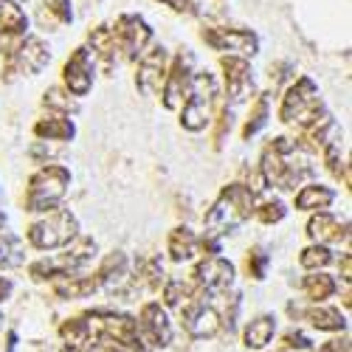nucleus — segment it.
<instances>
[{
  "label": "nucleus",
  "instance_id": "nucleus-21",
  "mask_svg": "<svg viewBox=\"0 0 352 352\" xmlns=\"http://www.w3.org/2000/svg\"><path fill=\"white\" fill-rule=\"evenodd\" d=\"M56 290V296H63V299H82V296H91L94 290H102V279L99 274L94 276H65L54 285Z\"/></svg>",
  "mask_w": 352,
  "mask_h": 352
},
{
  "label": "nucleus",
  "instance_id": "nucleus-33",
  "mask_svg": "<svg viewBox=\"0 0 352 352\" xmlns=\"http://www.w3.org/2000/svg\"><path fill=\"white\" fill-rule=\"evenodd\" d=\"M43 102H45V107H54V110H60V113H74L76 110V102L71 99V94L63 91V87H48Z\"/></svg>",
  "mask_w": 352,
  "mask_h": 352
},
{
  "label": "nucleus",
  "instance_id": "nucleus-10",
  "mask_svg": "<svg viewBox=\"0 0 352 352\" xmlns=\"http://www.w3.org/2000/svg\"><path fill=\"white\" fill-rule=\"evenodd\" d=\"M192 65H195V56L184 48L175 63L166 68V79H164V107L166 110H178L186 96H189V85H192Z\"/></svg>",
  "mask_w": 352,
  "mask_h": 352
},
{
  "label": "nucleus",
  "instance_id": "nucleus-40",
  "mask_svg": "<svg viewBox=\"0 0 352 352\" xmlns=\"http://www.w3.org/2000/svg\"><path fill=\"white\" fill-rule=\"evenodd\" d=\"M12 287H14V285H12V282H9L6 276H0V302H6V299H9Z\"/></svg>",
  "mask_w": 352,
  "mask_h": 352
},
{
  "label": "nucleus",
  "instance_id": "nucleus-3",
  "mask_svg": "<svg viewBox=\"0 0 352 352\" xmlns=\"http://www.w3.org/2000/svg\"><path fill=\"white\" fill-rule=\"evenodd\" d=\"M279 116H282L285 124L299 127V133H302V130H307L310 124L321 122V119H324V116H330V113H327L324 102H321V96H318L316 82L307 79V76H302V79L285 94Z\"/></svg>",
  "mask_w": 352,
  "mask_h": 352
},
{
  "label": "nucleus",
  "instance_id": "nucleus-26",
  "mask_svg": "<svg viewBox=\"0 0 352 352\" xmlns=\"http://www.w3.org/2000/svg\"><path fill=\"white\" fill-rule=\"evenodd\" d=\"M197 237H195V231L186 228V226H178L172 234H169V256L175 262H184V259H192L197 254Z\"/></svg>",
  "mask_w": 352,
  "mask_h": 352
},
{
  "label": "nucleus",
  "instance_id": "nucleus-38",
  "mask_svg": "<svg viewBox=\"0 0 352 352\" xmlns=\"http://www.w3.org/2000/svg\"><path fill=\"white\" fill-rule=\"evenodd\" d=\"M318 352H349V338H333L321 346Z\"/></svg>",
  "mask_w": 352,
  "mask_h": 352
},
{
  "label": "nucleus",
  "instance_id": "nucleus-4",
  "mask_svg": "<svg viewBox=\"0 0 352 352\" xmlns=\"http://www.w3.org/2000/svg\"><path fill=\"white\" fill-rule=\"evenodd\" d=\"M71 186V172L60 164H48L43 166L32 181H28L25 192V209L28 212H51L56 209V203L65 197Z\"/></svg>",
  "mask_w": 352,
  "mask_h": 352
},
{
  "label": "nucleus",
  "instance_id": "nucleus-30",
  "mask_svg": "<svg viewBox=\"0 0 352 352\" xmlns=\"http://www.w3.org/2000/svg\"><path fill=\"white\" fill-rule=\"evenodd\" d=\"M195 290L197 287L189 279H169L166 287H164V302L172 305V307H181V305H186L195 296Z\"/></svg>",
  "mask_w": 352,
  "mask_h": 352
},
{
  "label": "nucleus",
  "instance_id": "nucleus-34",
  "mask_svg": "<svg viewBox=\"0 0 352 352\" xmlns=\"http://www.w3.org/2000/svg\"><path fill=\"white\" fill-rule=\"evenodd\" d=\"M285 203L282 200H265V203H262V206L256 209V217L262 220V223H265V226H271V223H279L282 217H285Z\"/></svg>",
  "mask_w": 352,
  "mask_h": 352
},
{
  "label": "nucleus",
  "instance_id": "nucleus-1",
  "mask_svg": "<svg viewBox=\"0 0 352 352\" xmlns=\"http://www.w3.org/2000/svg\"><path fill=\"white\" fill-rule=\"evenodd\" d=\"M262 178L271 186L279 189H296L302 181H307L313 175L310 155L302 150V144L290 138H274L265 153H262Z\"/></svg>",
  "mask_w": 352,
  "mask_h": 352
},
{
  "label": "nucleus",
  "instance_id": "nucleus-31",
  "mask_svg": "<svg viewBox=\"0 0 352 352\" xmlns=\"http://www.w3.org/2000/svg\"><path fill=\"white\" fill-rule=\"evenodd\" d=\"M268 113H271V102H268L265 94H262V96L256 99L254 110H251V119H248V124H245V130H243V138H251V135H256L262 127H265V124H268Z\"/></svg>",
  "mask_w": 352,
  "mask_h": 352
},
{
  "label": "nucleus",
  "instance_id": "nucleus-2",
  "mask_svg": "<svg viewBox=\"0 0 352 352\" xmlns=\"http://www.w3.org/2000/svg\"><path fill=\"white\" fill-rule=\"evenodd\" d=\"M254 212V189L245 184H231L220 192V197L212 203V209L206 212V240H220L223 234H231L234 228H240Z\"/></svg>",
  "mask_w": 352,
  "mask_h": 352
},
{
  "label": "nucleus",
  "instance_id": "nucleus-28",
  "mask_svg": "<svg viewBox=\"0 0 352 352\" xmlns=\"http://www.w3.org/2000/svg\"><path fill=\"white\" fill-rule=\"evenodd\" d=\"M307 318L313 321V327H318V330H327V333H336V330H346V318L341 316V310H336V307H327V305L310 307V310H307Z\"/></svg>",
  "mask_w": 352,
  "mask_h": 352
},
{
  "label": "nucleus",
  "instance_id": "nucleus-22",
  "mask_svg": "<svg viewBox=\"0 0 352 352\" xmlns=\"http://www.w3.org/2000/svg\"><path fill=\"white\" fill-rule=\"evenodd\" d=\"M34 135L43 141H71L76 135V127L65 116H51V119H40L34 124Z\"/></svg>",
  "mask_w": 352,
  "mask_h": 352
},
{
  "label": "nucleus",
  "instance_id": "nucleus-20",
  "mask_svg": "<svg viewBox=\"0 0 352 352\" xmlns=\"http://www.w3.org/2000/svg\"><path fill=\"white\" fill-rule=\"evenodd\" d=\"M91 48H94V54L99 56L107 68H113L116 63H119V56H122L119 40H116L110 25H96L94 28V32H91Z\"/></svg>",
  "mask_w": 352,
  "mask_h": 352
},
{
  "label": "nucleus",
  "instance_id": "nucleus-35",
  "mask_svg": "<svg viewBox=\"0 0 352 352\" xmlns=\"http://www.w3.org/2000/svg\"><path fill=\"white\" fill-rule=\"evenodd\" d=\"M268 262H271V256L265 254V251H251V256H248V274L254 276V279H265V274H268Z\"/></svg>",
  "mask_w": 352,
  "mask_h": 352
},
{
  "label": "nucleus",
  "instance_id": "nucleus-37",
  "mask_svg": "<svg viewBox=\"0 0 352 352\" xmlns=\"http://www.w3.org/2000/svg\"><path fill=\"white\" fill-rule=\"evenodd\" d=\"M161 3L169 6V9H175V12H184V14H192V12H195L192 0H161Z\"/></svg>",
  "mask_w": 352,
  "mask_h": 352
},
{
  "label": "nucleus",
  "instance_id": "nucleus-15",
  "mask_svg": "<svg viewBox=\"0 0 352 352\" xmlns=\"http://www.w3.org/2000/svg\"><path fill=\"white\" fill-rule=\"evenodd\" d=\"M195 279V287L206 290V293H226L231 285H234V265L223 256H209L203 259L200 265L195 268L192 274Z\"/></svg>",
  "mask_w": 352,
  "mask_h": 352
},
{
  "label": "nucleus",
  "instance_id": "nucleus-16",
  "mask_svg": "<svg viewBox=\"0 0 352 352\" xmlns=\"http://www.w3.org/2000/svg\"><path fill=\"white\" fill-rule=\"evenodd\" d=\"M65 85H68V94L74 96H87L94 87V56L91 48H76L71 54V60L65 63Z\"/></svg>",
  "mask_w": 352,
  "mask_h": 352
},
{
  "label": "nucleus",
  "instance_id": "nucleus-8",
  "mask_svg": "<svg viewBox=\"0 0 352 352\" xmlns=\"http://www.w3.org/2000/svg\"><path fill=\"white\" fill-rule=\"evenodd\" d=\"M96 254V243L91 237H79L74 240V245L56 256H45L32 265V276L34 279H48V276H74L76 271L87 268L94 262Z\"/></svg>",
  "mask_w": 352,
  "mask_h": 352
},
{
  "label": "nucleus",
  "instance_id": "nucleus-18",
  "mask_svg": "<svg viewBox=\"0 0 352 352\" xmlns=\"http://www.w3.org/2000/svg\"><path fill=\"white\" fill-rule=\"evenodd\" d=\"M223 71H226V85H228L231 104L245 102L254 94V71H251L248 60H240V56H226Z\"/></svg>",
  "mask_w": 352,
  "mask_h": 352
},
{
  "label": "nucleus",
  "instance_id": "nucleus-7",
  "mask_svg": "<svg viewBox=\"0 0 352 352\" xmlns=\"http://www.w3.org/2000/svg\"><path fill=\"white\" fill-rule=\"evenodd\" d=\"M87 321H91V327L116 341L119 346H124L127 352H150V346H146L141 330H138V321L124 316V313H113V310H99V313H87L85 316Z\"/></svg>",
  "mask_w": 352,
  "mask_h": 352
},
{
  "label": "nucleus",
  "instance_id": "nucleus-23",
  "mask_svg": "<svg viewBox=\"0 0 352 352\" xmlns=\"http://www.w3.org/2000/svg\"><path fill=\"white\" fill-rule=\"evenodd\" d=\"M336 200V192L330 189V186H321V184H310V186H305L299 195H296V209H302V212H324L330 203Z\"/></svg>",
  "mask_w": 352,
  "mask_h": 352
},
{
  "label": "nucleus",
  "instance_id": "nucleus-36",
  "mask_svg": "<svg viewBox=\"0 0 352 352\" xmlns=\"http://www.w3.org/2000/svg\"><path fill=\"white\" fill-rule=\"evenodd\" d=\"M285 346H290V349H307L310 346V338L305 333H299V330H290L285 336Z\"/></svg>",
  "mask_w": 352,
  "mask_h": 352
},
{
  "label": "nucleus",
  "instance_id": "nucleus-9",
  "mask_svg": "<svg viewBox=\"0 0 352 352\" xmlns=\"http://www.w3.org/2000/svg\"><path fill=\"white\" fill-rule=\"evenodd\" d=\"M206 45H212L214 51H228V56H254L259 51V37L248 28H228V25H212L203 32Z\"/></svg>",
  "mask_w": 352,
  "mask_h": 352
},
{
  "label": "nucleus",
  "instance_id": "nucleus-6",
  "mask_svg": "<svg viewBox=\"0 0 352 352\" xmlns=\"http://www.w3.org/2000/svg\"><path fill=\"white\" fill-rule=\"evenodd\" d=\"M214 96H217V82L212 74H197L189 85V96L181 110V124L192 133L206 130L212 122V110H214Z\"/></svg>",
  "mask_w": 352,
  "mask_h": 352
},
{
  "label": "nucleus",
  "instance_id": "nucleus-29",
  "mask_svg": "<svg viewBox=\"0 0 352 352\" xmlns=\"http://www.w3.org/2000/svg\"><path fill=\"white\" fill-rule=\"evenodd\" d=\"M302 287H305V293L313 302H324L336 293V279L327 276V274H310V276H305Z\"/></svg>",
  "mask_w": 352,
  "mask_h": 352
},
{
  "label": "nucleus",
  "instance_id": "nucleus-32",
  "mask_svg": "<svg viewBox=\"0 0 352 352\" xmlns=\"http://www.w3.org/2000/svg\"><path fill=\"white\" fill-rule=\"evenodd\" d=\"M330 259H333V254H330V248H327V245H310V248H305V251H302V256H299L302 268H307V271H318V268H324Z\"/></svg>",
  "mask_w": 352,
  "mask_h": 352
},
{
  "label": "nucleus",
  "instance_id": "nucleus-5",
  "mask_svg": "<svg viewBox=\"0 0 352 352\" xmlns=\"http://www.w3.org/2000/svg\"><path fill=\"white\" fill-rule=\"evenodd\" d=\"M76 234H79V223L68 209H51L40 220L32 223L28 243L40 251H51V248L71 245L76 240Z\"/></svg>",
  "mask_w": 352,
  "mask_h": 352
},
{
  "label": "nucleus",
  "instance_id": "nucleus-19",
  "mask_svg": "<svg viewBox=\"0 0 352 352\" xmlns=\"http://www.w3.org/2000/svg\"><path fill=\"white\" fill-rule=\"evenodd\" d=\"M307 234H310V240H316L318 245L338 243L341 237H346V223H341V220H338L336 214H330V212H318V214L310 217Z\"/></svg>",
  "mask_w": 352,
  "mask_h": 352
},
{
  "label": "nucleus",
  "instance_id": "nucleus-13",
  "mask_svg": "<svg viewBox=\"0 0 352 352\" xmlns=\"http://www.w3.org/2000/svg\"><path fill=\"white\" fill-rule=\"evenodd\" d=\"M166 51L161 45L150 48L141 54V63H138V74H135V87L144 94V96H155L161 87H164V79H166Z\"/></svg>",
  "mask_w": 352,
  "mask_h": 352
},
{
  "label": "nucleus",
  "instance_id": "nucleus-41",
  "mask_svg": "<svg viewBox=\"0 0 352 352\" xmlns=\"http://www.w3.org/2000/svg\"><path fill=\"white\" fill-rule=\"evenodd\" d=\"M14 349H17V336L9 333V352H14Z\"/></svg>",
  "mask_w": 352,
  "mask_h": 352
},
{
  "label": "nucleus",
  "instance_id": "nucleus-17",
  "mask_svg": "<svg viewBox=\"0 0 352 352\" xmlns=\"http://www.w3.org/2000/svg\"><path fill=\"white\" fill-rule=\"evenodd\" d=\"M138 330L144 336L146 344L153 346H166L172 341V324H169V316L161 305L150 302L141 307V321H138Z\"/></svg>",
  "mask_w": 352,
  "mask_h": 352
},
{
  "label": "nucleus",
  "instance_id": "nucleus-25",
  "mask_svg": "<svg viewBox=\"0 0 352 352\" xmlns=\"http://www.w3.org/2000/svg\"><path fill=\"white\" fill-rule=\"evenodd\" d=\"M25 28H28L25 12L14 0H0V34L17 37V34H25Z\"/></svg>",
  "mask_w": 352,
  "mask_h": 352
},
{
  "label": "nucleus",
  "instance_id": "nucleus-11",
  "mask_svg": "<svg viewBox=\"0 0 352 352\" xmlns=\"http://www.w3.org/2000/svg\"><path fill=\"white\" fill-rule=\"evenodd\" d=\"M116 40H119V48L127 60H138V56L146 51V45L153 43V28L144 23V17L138 14H122L116 20V28H113Z\"/></svg>",
  "mask_w": 352,
  "mask_h": 352
},
{
  "label": "nucleus",
  "instance_id": "nucleus-12",
  "mask_svg": "<svg viewBox=\"0 0 352 352\" xmlns=\"http://www.w3.org/2000/svg\"><path fill=\"white\" fill-rule=\"evenodd\" d=\"M51 60V48L40 40V37H23L12 54H9V71L12 74H25V76H34L40 74Z\"/></svg>",
  "mask_w": 352,
  "mask_h": 352
},
{
  "label": "nucleus",
  "instance_id": "nucleus-27",
  "mask_svg": "<svg viewBox=\"0 0 352 352\" xmlns=\"http://www.w3.org/2000/svg\"><path fill=\"white\" fill-rule=\"evenodd\" d=\"M25 262V251L23 243L14 231L0 226V268H17Z\"/></svg>",
  "mask_w": 352,
  "mask_h": 352
},
{
  "label": "nucleus",
  "instance_id": "nucleus-42",
  "mask_svg": "<svg viewBox=\"0 0 352 352\" xmlns=\"http://www.w3.org/2000/svg\"><path fill=\"white\" fill-rule=\"evenodd\" d=\"M0 330H3V316H0Z\"/></svg>",
  "mask_w": 352,
  "mask_h": 352
},
{
  "label": "nucleus",
  "instance_id": "nucleus-39",
  "mask_svg": "<svg viewBox=\"0 0 352 352\" xmlns=\"http://www.w3.org/2000/svg\"><path fill=\"white\" fill-rule=\"evenodd\" d=\"M341 279H344V282H349V279H352V265H349V254H344V256H341Z\"/></svg>",
  "mask_w": 352,
  "mask_h": 352
},
{
  "label": "nucleus",
  "instance_id": "nucleus-24",
  "mask_svg": "<svg viewBox=\"0 0 352 352\" xmlns=\"http://www.w3.org/2000/svg\"><path fill=\"white\" fill-rule=\"evenodd\" d=\"M276 333V318L274 316H256L251 324L245 327V346L248 349H262V346H268L271 338Z\"/></svg>",
  "mask_w": 352,
  "mask_h": 352
},
{
  "label": "nucleus",
  "instance_id": "nucleus-14",
  "mask_svg": "<svg viewBox=\"0 0 352 352\" xmlns=\"http://www.w3.org/2000/svg\"><path fill=\"white\" fill-rule=\"evenodd\" d=\"M184 327L192 338H212L220 330V313L197 296L184 305Z\"/></svg>",
  "mask_w": 352,
  "mask_h": 352
}]
</instances>
